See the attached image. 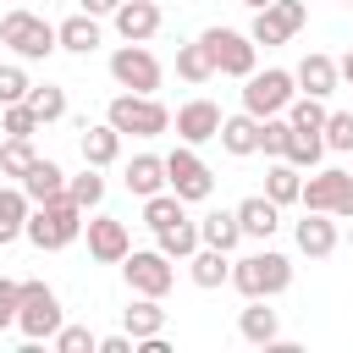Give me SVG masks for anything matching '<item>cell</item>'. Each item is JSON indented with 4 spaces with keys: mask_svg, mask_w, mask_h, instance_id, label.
Returning a JSON list of instances; mask_svg holds the SVG:
<instances>
[{
    "mask_svg": "<svg viewBox=\"0 0 353 353\" xmlns=\"http://www.w3.org/2000/svg\"><path fill=\"white\" fill-rule=\"evenodd\" d=\"M121 276H127L132 292H149V298H165V292L176 287V265H171V254H160V248H132V254L121 259Z\"/></svg>",
    "mask_w": 353,
    "mask_h": 353,
    "instance_id": "10",
    "label": "cell"
},
{
    "mask_svg": "<svg viewBox=\"0 0 353 353\" xmlns=\"http://www.w3.org/2000/svg\"><path fill=\"white\" fill-rule=\"evenodd\" d=\"M17 314H22V281L0 276V331H11V325H17Z\"/></svg>",
    "mask_w": 353,
    "mask_h": 353,
    "instance_id": "43",
    "label": "cell"
},
{
    "mask_svg": "<svg viewBox=\"0 0 353 353\" xmlns=\"http://www.w3.org/2000/svg\"><path fill=\"white\" fill-rule=\"evenodd\" d=\"M199 243H204V237H199V221H188V215H182L176 226L154 232V248H160V254H171V259H182V265L199 254Z\"/></svg>",
    "mask_w": 353,
    "mask_h": 353,
    "instance_id": "29",
    "label": "cell"
},
{
    "mask_svg": "<svg viewBox=\"0 0 353 353\" xmlns=\"http://www.w3.org/2000/svg\"><path fill=\"white\" fill-rule=\"evenodd\" d=\"M182 215H188V199H176L171 188H160V193L143 199V226H149V232H165V226H176Z\"/></svg>",
    "mask_w": 353,
    "mask_h": 353,
    "instance_id": "31",
    "label": "cell"
},
{
    "mask_svg": "<svg viewBox=\"0 0 353 353\" xmlns=\"http://www.w3.org/2000/svg\"><path fill=\"white\" fill-rule=\"evenodd\" d=\"M270 298H248V309H237V336L248 342V347H270V342H281V320H276V309H265Z\"/></svg>",
    "mask_w": 353,
    "mask_h": 353,
    "instance_id": "17",
    "label": "cell"
},
{
    "mask_svg": "<svg viewBox=\"0 0 353 353\" xmlns=\"http://www.w3.org/2000/svg\"><path fill=\"white\" fill-rule=\"evenodd\" d=\"M221 105L215 99H188V105H176V116H171V127H176V138L182 143H210V138H221Z\"/></svg>",
    "mask_w": 353,
    "mask_h": 353,
    "instance_id": "14",
    "label": "cell"
},
{
    "mask_svg": "<svg viewBox=\"0 0 353 353\" xmlns=\"http://www.w3.org/2000/svg\"><path fill=\"white\" fill-rule=\"evenodd\" d=\"M237 221H243V237H270L276 226H281V204L270 199V193H254V199H243L237 204Z\"/></svg>",
    "mask_w": 353,
    "mask_h": 353,
    "instance_id": "24",
    "label": "cell"
},
{
    "mask_svg": "<svg viewBox=\"0 0 353 353\" xmlns=\"http://www.w3.org/2000/svg\"><path fill=\"white\" fill-rule=\"evenodd\" d=\"M199 44L210 50V61H215L221 77H248V72H259V66H254V61H259V44H254L248 33H237V28H204Z\"/></svg>",
    "mask_w": 353,
    "mask_h": 353,
    "instance_id": "8",
    "label": "cell"
},
{
    "mask_svg": "<svg viewBox=\"0 0 353 353\" xmlns=\"http://www.w3.org/2000/svg\"><path fill=\"white\" fill-rule=\"evenodd\" d=\"M199 237L210 243V248H237L243 243V221H237V210H210L204 221H199Z\"/></svg>",
    "mask_w": 353,
    "mask_h": 353,
    "instance_id": "28",
    "label": "cell"
},
{
    "mask_svg": "<svg viewBox=\"0 0 353 353\" xmlns=\"http://www.w3.org/2000/svg\"><path fill=\"white\" fill-rule=\"evenodd\" d=\"M28 105H33V116L50 127V121H61V116H66V88H61V83H33Z\"/></svg>",
    "mask_w": 353,
    "mask_h": 353,
    "instance_id": "35",
    "label": "cell"
},
{
    "mask_svg": "<svg viewBox=\"0 0 353 353\" xmlns=\"http://www.w3.org/2000/svg\"><path fill=\"white\" fill-rule=\"evenodd\" d=\"M287 138H292V121H287V110L259 121V154H270V160H287Z\"/></svg>",
    "mask_w": 353,
    "mask_h": 353,
    "instance_id": "39",
    "label": "cell"
},
{
    "mask_svg": "<svg viewBox=\"0 0 353 353\" xmlns=\"http://www.w3.org/2000/svg\"><path fill=\"white\" fill-rule=\"evenodd\" d=\"M320 138H325L331 154H353V110H331L325 127H320Z\"/></svg>",
    "mask_w": 353,
    "mask_h": 353,
    "instance_id": "40",
    "label": "cell"
},
{
    "mask_svg": "<svg viewBox=\"0 0 353 353\" xmlns=\"http://www.w3.org/2000/svg\"><path fill=\"white\" fill-rule=\"evenodd\" d=\"M325 116H331V110H325V99H320V94H303V88H298V94H292V105H287V121H292L298 132H320V127H325Z\"/></svg>",
    "mask_w": 353,
    "mask_h": 353,
    "instance_id": "33",
    "label": "cell"
},
{
    "mask_svg": "<svg viewBox=\"0 0 353 353\" xmlns=\"http://www.w3.org/2000/svg\"><path fill=\"white\" fill-rule=\"evenodd\" d=\"M55 39H61L66 55H94V50H99V17L77 11V17H66V22L55 28Z\"/></svg>",
    "mask_w": 353,
    "mask_h": 353,
    "instance_id": "26",
    "label": "cell"
},
{
    "mask_svg": "<svg viewBox=\"0 0 353 353\" xmlns=\"http://www.w3.org/2000/svg\"><path fill=\"white\" fill-rule=\"evenodd\" d=\"M110 22H116L121 44H149V39L160 33V6H154V0H121Z\"/></svg>",
    "mask_w": 353,
    "mask_h": 353,
    "instance_id": "16",
    "label": "cell"
},
{
    "mask_svg": "<svg viewBox=\"0 0 353 353\" xmlns=\"http://www.w3.org/2000/svg\"><path fill=\"white\" fill-rule=\"evenodd\" d=\"M303 22H309V6H303V0H270L265 11H254L248 39H254V44H287Z\"/></svg>",
    "mask_w": 353,
    "mask_h": 353,
    "instance_id": "12",
    "label": "cell"
},
{
    "mask_svg": "<svg viewBox=\"0 0 353 353\" xmlns=\"http://www.w3.org/2000/svg\"><path fill=\"white\" fill-rule=\"evenodd\" d=\"M287 160H292L298 171H314V165L325 160V138H320V132H298V127H292V138H287Z\"/></svg>",
    "mask_w": 353,
    "mask_h": 353,
    "instance_id": "36",
    "label": "cell"
},
{
    "mask_svg": "<svg viewBox=\"0 0 353 353\" xmlns=\"http://www.w3.org/2000/svg\"><path fill=\"white\" fill-rule=\"evenodd\" d=\"M347 243H353V226H347Z\"/></svg>",
    "mask_w": 353,
    "mask_h": 353,
    "instance_id": "48",
    "label": "cell"
},
{
    "mask_svg": "<svg viewBox=\"0 0 353 353\" xmlns=\"http://www.w3.org/2000/svg\"><path fill=\"white\" fill-rule=\"evenodd\" d=\"M165 188H171L176 199H188V204H204V199L215 193V176H210V165L199 160L193 143H176V149L165 154Z\"/></svg>",
    "mask_w": 353,
    "mask_h": 353,
    "instance_id": "9",
    "label": "cell"
},
{
    "mask_svg": "<svg viewBox=\"0 0 353 353\" xmlns=\"http://www.w3.org/2000/svg\"><path fill=\"white\" fill-rule=\"evenodd\" d=\"M88 210H77L72 199H55V204H33V215H28V243L39 248V254H55V248H66V243H77L83 237V221Z\"/></svg>",
    "mask_w": 353,
    "mask_h": 353,
    "instance_id": "3",
    "label": "cell"
},
{
    "mask_svg": "<svg viewBox=\"0 0 353 353\" xmlns=\"http://www.w3.org/2000/svg\"><path fill=\"white\" fill-rule=\"evenodd\" d=\"M292 77H298V88H303V94H320V99H325V94H336V83H342L336 61H331V55H320V50H309V55L298 61V72H292Z\"/></svg>",
    "mask_w": 353,
    "mask_h": 353,
    "instance_id": "22",
    "label": "cell"
},
{
    "mask_svg": "<svg viewBox=\"0 0 353 353\" xmlns=\"http://www.w3.org/2000/svg\"><path fill=\"white\" fill-rule=\"evenodd\" d=\"M39 154H33V138H0V176H28V165H33Z\"/></svg>",
    "mask_w": 353,
    "mask_h": 353,
    "instance_id": "37",
    "label": "cell"
},
{
    "mask_svg": "<svg viewBox=\"0 0 353 353\" xmlns=\"http://www.w3.org/2000/svg\"><path fill=\"white\" fill-rule=\"evenodd\" d=\"M77 149H83V165H116L121 160V132L110 127V121H83V138H77Z\"/></svg>",
    "mask_w": 353,
    "mask_h": 353,
    "instance_id": "18",
    "label": "cell"
},
{
    "mask_svg": "<svg viewBox=\"0 0 353 353\" xmlns=\"http://www.w3.org/2000/svg\"><path fill=\"white\" fill-rule=\"evenodd\" d=\"M292 94H298V77L287 72V66H265V72H248L243 77V110L248 116H281L287 105H292Z\"/></svg>",
    "mask_w": 353,
    "mask_h": 353,
    "instance_id": "5",
    "label": "cell"
},
{
    "mask_svg": "<svg viewBox=\"0 0 353 353\" xmlns=\"http://www.w3.org/2000/svg\"><path fill=\"white\" fill-rule=\"evenodd\" d=\"M66 199H72L77 210H99V204H105V176H99V165H83L77 176H66Z\"/></svg>",
    "mask_w": 353,
    "mask_h": 353,
    "instance_id": "32",
    "label": "cell"
},
{
    "mask_svg": "<svg viewBox=\"0 0 353 353\" xmlns=\"http://www.w3.org/2000/svg\"><path fill=\"white\" fill-rule=\"evenodd\" d=\"M132 347H138L132 331H110V336H99V353H132Z\"/></svg>",
    "mask_w": 353,
    "mask_h": 353,
    "instance_id": "44",
    "label": "cell"
},
{
    "mask_svg": "<svg viewBox=\"0 0 353 353\" xmlns=\"http://www.w3.org/2000/svg\"><path fill=\"white\" fill-rule=\"evenodd\" d=\"M105 121H110L121 138H127V132H132V138H160V132L171 127V110H165L154 94H132V88H121V94L105 105Z\"/></svg>",
    "mask_w": 353,
    "mask_h": 353,
    "instance_id": "4",
    "label": "cell"
},
{
    "mask_svg": "<svg viewBox=\"0 0 353 353\" xmlns=\"http://www.w3.org/2000/svg\"><path fill=\"white\" fill-rule=\"evenodd\" d=\"M83 232H88V259H99V265H121L132 254V232L116 215H88Z\"/></svg>",
    "mask_w": 353,
    "mask_h": 353,
    "instance_id": "13",
    "label": "cell"
},
{
    "mask_svg": "<svg viewBox=\"0 0 353 353\" xmlns=\"http://www.w3.org/2000/svg\"><path fill=\"white\" fill-rule=\"evenodd\" d=\"M243 6H248V11H265V6H270V0H243Z\"/></svg>",
    "mask_w": 353,
    "mask_h": 353,
    "instance_id": "47",
    "label": "cell"
},
{
    "mask_svg": "<svg viewBox=\"0 0 353 353\" xmlns=\"http://www.w3.org/2000/svg\"><path fill=\"white\" fill-rule=\"evenodd\" d=\"M232 287L243 298H281L292 287V259L276 248H254V254L232 259Z\"/></svg>",
    "mask_w": 353,
    "mask_h": 353,
    "instance_id": "1",
    "label": "cell"
},
{
    "mask_svg": "<svg viewBox=\"0 0 353 353\" xmlns=\"http://www.w3.org/2000/svg\"><path fill=\"white\" fill-rule=\"evenodd\" d=\"M303 210H331L336 221H353V171L342 165H314L303 176Z\"/></svg>",
    "mask_w": 353,
    "mask_h": 353,
    "instance_id": "6",
    "label": "cell"
},
{
    "mask_svg": "<svg viewBox=\"0 0 353 353\" xmlns=\"http://www.w3.org/2000/svg\"><path fill=\"white\" fill-rule=\"evenodd\" d=\"M28 94H33L28 72H22L17 61H6V66H0V105H17V99H28Z\"/></svg>",
    "mask_w": 353,
    "mask_h": 353,
    "instance_id": "41",
    "label": "cell"
},
{
    "mask_svg": "<svg viewBox=\"0 0 353 353\" xmlns=\"http://www.w3.org/2000/svg\"><path fill=\"white\" fill-rule=\"evenodd\" d=\"M292 237H298V254H309V259H331L336 243H342L331 210H303V221L292 226Z\"/></svg>",
    "mask_w": 353,
    "mask_h": 353,
    "instance_id": "15",
    "label": "cell"
},
{
    "mask_svg": "<svg viewBox=\"0 0 353 353\" xmlns=\"http://www.w3.org/2000/svg\"><path fill=\"white\" fill-rule=\"evenodd\" d=\"M336 72H342V77H347V83H353V50H347V55H342V61H336Z\"/></svg>",
    "mask_w": 353,
    "mask_h": 353,
    "instance_id": "46",
    "label": "cell"
},
{
    "mask_svg": "<svg viewBox=\"0 0 353 353\" xmlns=\"http://www.w3.org/2000/svg\"><path fill=\"white\" fill-rule=\"evenodd\" d=\"M28 215H33V199L22 193V182H6L0 188V248L28 232Z\"/></svg>",
    "mask_w": 353,
    "mask_h": 353,
    "instance_id": "21",
    "label": "cell"
},
{
    "mask_svg": "<svg viewBox=\"0 0 353 353\" xmlns=\"http://www.w3.org/2000/svg\"><path fill=\"white\" fill-rule=\"evenodd\" d=\"M0 44H6L17 61H50V55L61 50L55 22H44L39 11H22V6H11V11L0 17Z\"/></svg>",
    "mask_w": 353,
    "mask_h": 353,
    "instance_id": "2",
    "label": "cell"
},
{
    "mask_svg": "<svg viewBox=\"0 0 353 353\" xmlns=\"http://www.w3.org/2000/svg\"><path fill=\"white\" fill-rule=\"evenodd\" d=\"M110 77H116V88L154 94L165 72H160V61H154V50H149V44H121V50L110 55Z\"/></svg>",
    "mask_w": 353,
    "mask_h": 353,
    "instance_id": "11",
    "label": "cell"
},
{
    "mask_svg": "<svg viewBox=\"0 0 353 353\" xmlns=\"http://www.w3.org/2000/svg\"><path fill=\"white\" fill-rule=\"evenodd\" d=\"M61 325H66V314H61L55 287H44V281H22V314H17V331H22L28 342H55Z\"/></svg>",
    "mask_w": 353,
    "mask_h": 353,
    "instance_id": "7",
    "label": "cell"
},
{
    "mask_svg": "<svg viewBox=\"0 0 353 353\" xmlns=\"http://www.w3.org/2000/svg\"><path fill=\"white\" fill-rule=\"evenodd\" d=\"M188 276H193V287L215 292V287H226V281H232V254H226V248H210V243H199V254L188 259Z\"/></svg>",
    "mask_w": 353,
    "mask_h": 353,
    "instance_id": "19",
    "label": "cell"
},
{
    "mask_svg": "<svg viewBox=\"0 0 353 353\" xmlns=\"http://www.w3.org/2000/svg\"><path fill=\"white\" fill-rule=\"evenodd\" d=\"M121 182H127V193H138V199L160 193V188H165V154H132Z\"/></svg>",
    "mask_w": 353,
    "mask_h": 353,
    "instance_id": "27",
    "label": "cell"
},
{
    "mask_svg": "<svg viewBox=\"0 0 353 353\" xmlns=\"http://www.w3.org/2000/svg\"><path fill=\"white\" fill-rule=\"evenodd\" d=\"M347 6H353V0H347Z\"/></svg>",
    "mask_w": 353,
    "mask_h": 353,
    "instance_id": "49",
    "label": "cell"
},
{
    "mask_svg": "<svg viewBox=\"0 0 353 353\" xmlns=\"http://www.w3.org/2000/svg\"><path fill=\"white\" fill-rule=\"evenodd\" d=\"M221 149H226L232 160H243V154H259V116H248V110L226 116V121H221Z\"/></svg>",
    "mask_w": 353,
    "mask_h": 353,
    "instance_id": "25",
    "label": "cell"
},
{
    "mask_svg": "<svg viewBox=\"0 0 353 353\" xmlns=\"http://www.w3.org/2000/svg\"><path fill=\"white\" fill-rule=\"evenodd\" d=\"M39 127H44V121L33 116V105H28V99H17V105H0V132H6V138H33Z\"/></svg>",
    "mask_w": 353,
    "mask_h": 353,
    "instance_id": "38",
    "label": "cell"
},
{
    "mask_svg": "<svg viewBox=\"0 0 353 353\" xmlns=\"http://www.w3.org/2000/svg\"><path fill=\"white\" fill-rule=\"evenodd\" d=\"M77 6H83L88 17H116V6H121V0H77Z\"/></svg>",
    "mask_w": 353,
    "mask_h": 353,
    "instance_id": "45",
    "label": "cell"
},
{
    "mask_svg": "<svg viewBox=\"0 0 353 353\" xmlns=\"http://www.w3.org/2000/svg\"><path fill=\"white\" fill-rule=\"evenodd\" d=\"M121 331H132L138 342H149V336H165V309H160V298L138 292V298L121 309Z\"/></svg>",
    "mask_w": 353,
    "mask_h": 353,
    "instance_id": "20",
    "label": "cell"
},
{
    "mask_svg": "<svg viewBox=\"0 0 353 353\" xmlns=\"http://www.w3.org/2000/svg\"><path fill=\"white\" fill-rule=\"evenodd\" d=\"M22 193H28L33 204H55V199H66V171H61L55 160H33L28 176H22Z\"/></svg>",
    "mask_w": 353,
    "mask_h": 353,
    "instance_id": "23",
    "label": "cell"
},
{
    "mask_svg": "<svg viewBox=\"0 0 353 353\" xmlns=\"http://www.w3.org/2000/svg\"><path fill=\"white\" fill-rule=\"evenodd\" d=\"M55 347H61V353H99V336H94L88 325H61V331H55Z\"/></svg>",
    "mask_w": 353,
    "mask_h": 353,
    "instance_id": "42",
    "label": "cell"
},
{
    "mask_svg": "<svg viewBox=\"0 0 353 353\" xmlns=\"http://www.w3.org/2000/svg\"><path fill=\"white\" fill-rule=\"evenodd\" d=\"M176 77H182V83H210V77H215V61H210V50H204L199 39L176 50Z\"/></svg>",
    "mask_w": 353,
    "mask_h": 353,
    "instance_id": "34",
    "label": "cell"
},
{
    "mask_svg": "<svg viewBox=\"0 0 353 353\" xmlns=\"http://www.w3.org/2000/svg\"><path fill=\"white\" fill-rule=\"evenodd\" d=\"M265 193H270L276 204H298V199H303V171H298L292 160H270V171H265Z\"/></svg>",
    "mask_w": 353,
    "mask_h": 353,
    "instance_id": "30",
    "label": "cell"
}]
</instances>
